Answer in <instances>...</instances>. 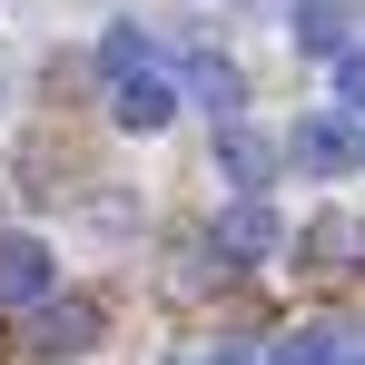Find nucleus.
<instances>
[{
  "label": "nucleus",
  "instance_id": "nucleus-5",
  "mask_svg": "<svg viewBox=\"0 0 365 365\" xmlns=\"http://www.w3.org/2000/svg\"><path fill=\"white\" fill-rule=\"evenodd\" d=\"M109 119H119L128 138H158V128L178 119V89H168L158 69H128V79H109Z\"/></svg>",
  "mask_w": 365,
  "mask_h": 365
},
{
  "label": "nucleus",
  "instance_id": "nucleus-3",
  "mask_svg": "<svg viewBox=\"0 0 365 365\" xmlns=\"http://www.w3.org/2000/svg\"><path fill=\"white\" fill-rule=\"evenodd\" d=\"M287 247V217L267 207V197H237V207H217V227H207V257L217 267H267Z\"/></svg>",
  "mask_w": 365,
  "mask_h": 365
},
{
  "label": "nucleus",
  "instance_id": "nucleus-8",
  "mask_svg": "<svg viewBox=\"0 0 365 365\" xmlns=\"http://www.w3.org/2000/svg\"><path fill=\"white\" fill-rule=\"evenodd\" d=\"M187 99H197L207 119H237V109H247V79H237V60L197 50V69H187Z\"/></svg>",
  "mask_w": 365,
  "mask_h": 365
},
{
  "label": "nucleus",
  "instance_id": "nucleus-9",
  "mask_svg": "<svg viewBox=\"0 0 365 365\" xmlns=\"http://www.w3.org/2000/svg\"><path fill=\"white\" fill-rule=\"evenodd\" d=\"M257 365H336V336L326 326H287V336H267Z\"/></svg>",
  "mask_w": 365,
  "mask_h": 365
},
{
  "label": "nucleus",
  "instance_id": "nucleus-2",
  "mask_svg": "<svg viewBox=\"0 0 365 365\" xmlns=\"http://www.w3.org/2000/svg\"><path fill=\"white\" fill-rule=\"evenodd\" d=\"M277 158H297L306 178H356V168H365V138H356V119L316 109V119L287 128V148H277Z\"/></svg>",
  "mask_w": 365,
  "mask_h": 365
},
{
  "label": "nucleus",
  "instance_id": "nucleus-1",
  "mask_svg": "<svg viewBox=\"0 0 365 365\" xmlns=\"http://www.w3.org/2000/svg\"><path fill=\"white\" fill-rule=\"evenodd\" d=\"M40 365H69V356H89L99 346V297H30V336H20Z\"/></svg>",
  "mask_w": 365,
  "mask_h": 365
},
{
  "label": "nucleus",
  "instance_id": "nucleus-7",
  "mask_svg": "<svg viewBox=\"0 0 365 365\" xmlns=\"http://www.w3.org/2000/svg\"><path fill=\"white\" fill-rule=\"evenodd\" d=\"M60 287V257L40 237H0V306H30V297H50Z\"/></svg>",
  "mask_w": 365,
  "mask_h": 365
},
{
  "label": "nucleus",
  "instance_id": "nucleus-15",
  "mask_svg": "<svg viewBox=\"0 0 365 365\" xmlns=\"http://www.w3.org/2000/svg\"><path fill=\"white\" fill-rule=\"evenodd\" d=\"M10 89H20V69H10V60H0V109H10Z\"/></svg>",
  "mask_w": 365,
  "mask_h": 365
},
{
  "label": "nucleus",
  "instance_id": "nucleus-4",
  "mask_svg": "<svg viewBox=\"0 0 365 365\" xmlns=\"http://www.w3.org/2000/svg\"><path fill=\"white\" fill-rule=\"evenodd\" d=\"M217 178L237 187V197H267V178H277V138L247 128V109H237V119H217Z\"/></svg>",
  "mask_w": 365,
  "mask_h": 365
},
{
  "label": "nucleus",
  "instance_id": "nucleus-10",
  "mask_svg": "<svg viewBox=\"0 0 365 365\" xmlns=\"http://www.w3.org/2000/svg\"><path fill=\"white\" fill-rule=\"evenodd\" d=\"M99 69H109V79L148 69V30H138V20H109V30H99Z\"/></svg>",
  "mask_w": 365,
  "mask_h": 365
},
{
  "label": "nucleus",
  "instance_id": "nucleus-11",
  "mask_svg": "<svg viewBox=\"0 0 365 365\" xmlns=\"http://www.w3.org/2000/svg\"><path fill=\"white\" fill-rule=\"evenodd\" d=\"M306 247H316V267H346V257H356V217H316V227H306Z\"/></svg>",
  "mask_w": 365,
  "mask_h": 365
},
{
  "label": "nucleus",
  "instance_id": "nucleus-6",
  "mask_svg": "<svg viewBox=\"0 0 365 365\" xmlns=\"http://www.w3.org/2000/svg\"><path fill=\"white\" fill-rule=\"evenodd\" d=\"M287 40H297L306 60H336V50L356 40V10H346V0H287Z\"/></svg>",
  "mask_w": 365,
  "mask_h": 365
},
{
  "label": "nucleus",
  "instance_id": "nucleus-13",
  "mask_svg": "<svg viewBox=\"0 0 365 365\" xmlns=\"http://www.w3.org/2000/svg\"><path fill=\"white\" fill-rule=\"evenodd\" d=\"M178 365H247V336H207V346H187Z\"/></svg>",
  "mask_w": 365,
  "mask_h": 365
},
{
  "label": "nucleus",
  "instance_id": "nucleus-14",
  "mask_svg": "<svg viewBox=\"0 0 365 365\" xmlns=\"http://www.w3.org/2000/svg\"><path fill=\"white\" fill-rule=\"evenodd\" d=\"M336 336V365H365V326H326Z\"/></svg>",
  "mask_w": 365,
  "mask_h": 365
},
{
  "label": "nucleus",
  "instance_id": "nucleus-12",
  "mask_svg": "<svg viewBox=\"0 0 365 365\" xmlns=\"http://www.w3.org/2000/svg\"><path fill=\"white\" fill-rule=\"evenodd\" d=\"M336 99L365 119V40H346V50H336Z\"/></svg>",
  "mask_w": 365,
  "mask_h": 365
}]
</instances>
